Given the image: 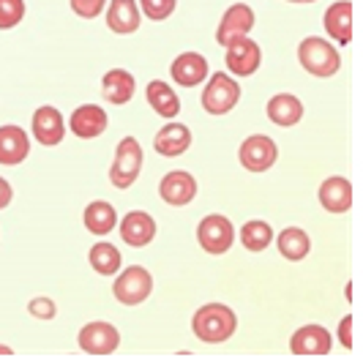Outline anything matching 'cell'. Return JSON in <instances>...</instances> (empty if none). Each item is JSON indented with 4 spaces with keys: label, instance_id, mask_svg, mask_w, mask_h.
I'll use <instances>...</instances> for the list:
<instances>
[{
    "label": "cell",
    "instance_id": "6da1fadb",
    "mask_svg": "<svg viewBox=\"0 0 363 363\" xmlns=\"http://www.w3.org/2000/svg\"><path fill=\"white\" fill-rule=\"evenodd\" d=\"M191 330L205 345H224L235 336L238 317L235 311L224 303H205L191 317Z\"/></svg>",
    "mask_w": 363,
    "mask_h": 363
},
{
    "label": "cell",
    "instance_id": "7a4b0ae2",
    "mask_svg": "<svg viewBox=\"0 0 363 363\" xmlns=\"http://www.w3.org/2000/svg\"><path fill=\"white\" fill-rule=\"evenodd\" d=\"M298 60L301 66L314 77H333L342 69V55L339 50L323 36H306L298 47Z\"/></svg>",
    "mask_w": 363,
    "mask_h": 363
},
{
    "label": "cell",
    "instance_id": "3957f363",
    "mask_svg": "<svg viewBox=\"0 0 363 363\" xmlns=\"http://www.w3.org/2000/svg\"><path fill=\"white\" fill-rule=\"evenodd\" d=\"M143 172V145L137 137H123L115 147V159L109 167V183L115 189H131Z\"/></svg>",
    "mask_w": 363,
    "mask_h": 363
},
{
    "label": "cell",
    "instance_id": "277c9868",
    "mask_svg": "<svg viewBox=\"0 0 363 363\" xmlns=\"http://www.w3.org/2000/svg\"><path fill=\"white\" fill-rule=\"evenodd\" d=\"M153 292V276L143 265H128L126 271H118L115 284H112V295L118 303L123 306H140L145 303Z\"/></svg>",
    "mask_w": 363,
    "mask_h": 363
},
{
    "label": "cell",
    "instance_id": "5b68a950",
    "mask_svg": "<svg viewBox=\"0 0 363 363\" xmlns=\"http://www.w3.org/2000/svg\"><path fill=\"white\" fill-rule=\"evenodd\" d=\"M238 101H240V85L235 77L216 72L208 79L202 91V107L208 115H227L230 109H235Z\"/></svg>",
    "mask_w": 363,
    "mask_h": 363
},
{
    "label": "cell",
    "instance_id": "8992f818",
    "mask_svg": "<svg viewBox=\"0 0 363 363\" xmlns=\"http://www.w3.org/2000/svg\"><path fill=\"white\" fill-rule=\"evenodd\" d=\"M197 240H200V246L208 255H213V257L227 255L230 246L235 243V227H233V221L227 216L211 213V216H205L200 221V227H197Z\"/></svg>",
    "mask_w": 363,
    "mask_h": 363
},
{
    "label": "cell",
    "instance_id": "52a82bcc",
    "mask_svg": "<svg viewBox=\"0 0 363 363\" xmlns=\"http://www.w3.org/2000/svg\"><path fill=\"white\" fill-rule=\"evenodd\" d=\"M238 159L243 164V169H249V172H268L276 159H279V145L273 143L271 137H265V134H252V137H246L243 140V145L238 150Z\"/></svg>",
    "mask_w": 363,
    "mask_h": 363
},
{
    "label": "cell",
    "instance_id": "ba28073f",
    "mask_svg": "<svg viewBox=\"0 0 363 363\" xmlns=\"http://www.w3.org/2000/svg\"><path fill=\"white\" fill-rule=\"evenodd\" d=\"M255 9L249 6V3H233L227 11H224V17L218 22V30H216V44L221 47H227V44H233L238 38H246L252 33V28H255Z\"/></svg>",
    "mask_w": 363,
    "mask_h": 363
},
{
    "label": "cell",
    "instance_id": "9c48e42d",
    "mask_svg": "<svg viewBox=\"0 0 363 363\" xmlns=\"http://www.w3.org/2000/svg\"><path fill=\"white\" fill-rule=\"evenodd\" d=\"M77 345H79L82 352L101 358V355H112L121 347V333H118L115 325L96 320V323H88V325L77 333Z\"/></svg>",
    "mask_w": 363,
    "mask_h": 363
},
{
    "label": "cell",
    "instance_id": "30bf717a",
    "mask_svg": "<svg viewBox=\"0 0 363 363\" xmlns=\"http://www.w3.org/2000/svg\"><path fill=\"white\" fill-rule=\"evenodd\" d=\"M224 63H227V69L235 74V77H252L259 69V63H262V50L249 36L238 38L233 44H227Z\"/></svg>",
    "mask_w": 363,
    "mask_h": 363
},
{
    "label": "cell",
    "instance_id": "8fae6325",
    "mask_svg": "<svg viewBox=\"0 0 363 363\" xmlns=\"http://www.w3.org/2000/svg\"><path fill=\"white\" fill-rule=\"evenodd\" d=\"M30 131H33V137L38 140V145L44 147L60 145L63 137H66V123H63L60 109L50 107V104L38 107L33 112V121H30Z\"/></svg>",
    "mask_w": 363,
    "mask_h": 363
},
{
    "label": "cell",
    "instance_id": "7c38bea8",
    "mask_svg": "<svg viewBox=\"0 0 363 363\" xmlns=\"http://www.w3.org/2000/svg\"><path fill=\"white\" fill-rule=\"evenodd\" d=\"M159 197H162L167 205H175V208H183L189 202H194L197 197V181L191 172L186 169H175V172H167L159 183Z\"/></svg>",
    "mask_w": 363,
    "mask_h": 363
},
{
    "label": "cell",
    "instance_id": "4fadbf2b",
    "mask_svg": "<svg viewBox=\"0 0 363 363\" xmlns=\"http://www.w3.org/2000/svg\"><path fill=\"white\" fill-rule=\"evenodd\" d=\"M333 347V336L323 325H303L290 336L292 355H328Z\"/></svg>",
    "mask_w": 363,
    "mask_h": 363
},
{
    "label": "cell",
    "instance_id": "5bb4252c",
    "mask_svg": "<svg viewBox=\"0 0 363 363\" xmlns=\"http://www.w3.org/2000/svg\"><path fill=\"white\" fill-rule=\"evenodd\" d=\"M169 74L183 88H197V85H202L208 79V60L200 52H183L172 60Z\"/></svg>",
    "mask_w": 363,
    "mask_h": 363
},
{
    "label": "cell",
    "instance_id": "9a60e30c",
    "mask_svg": "<svg viewBox=\"0 0 363 363\" xmlns=\"http://www.w3.org/2000/svg\"><path fill=\"white\" fill-rule=\"evenodd\" d=\"M317 197L328 213H347L352 208V183L345 175H330L323 181Z\"/></svg>",
    "mask_w": 363,
    "mask_h": 363
},
{
    "label": "cell",
    "instance_id": "2e32d148",
    "mask_svg": "<svg viewBox=\"0 0 363 363\" xmlns=\"http://www.w3.org/2000/svg\"><path fill=\"white\" fill-rule=\"evenodd\" d=\"M121 238L126 240L128 246L143 249L147 243H153L156 238V218L145 213V211H131L121 218Z\"/></svg>",
    "mask_w": 363,
    "mask_h": 363
},
{
    "label": "cell",
    "instance_id": "e0dca14e",
    "mask_svg": "<svg viewBox=\"0 0 363 363\" xmlns=\"http://www.w3.org/2000/svg\"><path fill=\"white\" fill-rule=\"evenodd\" d=\"M107 123H109L107 112L99 107V104H82V107H77L72 121H69V126H72V131L79 140H96L99 134L107 131Z\"/></svg>",
    "mask_w": 363,
    "mask_h": 363
},
{
    "label": "cell",
    "instance_id": "ac0fdd59",
    "mask_svg": "<svg viewBox=\"0 0 363 363\" xmlns=\"http://www.w3.org/2000/svg\"><path fill=\"white\" fill-rule=\"evenodd\" d=\"M323 28L336 44L347 47L352 41V3L350 0H336L333 6H328L325 17H323Z\"/></svg>",
    "mask_w": 363,
    "mask_h": 363
},
{
    "label": "cell",
    "instance_id": "d6986e66",
    "mask_svg": "<svg viewBox=\"0 0 363 363\" xmlns=\"http://www.w3.org/2000/svg\"><path fill=\"white\" fill-rule=\"evenodd\" d=\"M30 153V140L25 134V128L14 126H0V164L3 167H17L28 159Z\"/></svg>",
    "mask_w": 363,
    "mask_h": 363
},
{
    "label": "cell",
    "instance_id": "ffe728a7",
    "mask_svg": "<svg viewBox=\"0 0 363 363\" xmlns=\"http://www.w3.org/2000/svg\"><path fill=\"white\" fill-rule=\"evenodd\" d=\"M107 28L118 36H128L140 30V6L137 0H109Z\"/></svg>",
    "mask_w": 363,
    "mask_h": 363
},
{
    "label": "cell",
    "instance_id": "44dd1931",
    "mask_svg": "<svg viewBox=\"0 0 363 363\" xmlns=\"http://www.w3.org/2000/svg\"><path fill=\"white\" fill-rule=\"evenodd\" d=\"M137 91V82H134V74L126 69H109L101 77V96L109 104H126L134 99Z\"/></svg>",
    "mask_w": 363,
    "mask_h": 363
},
{
    "label": "cell",
    "instance_id": "7402d4cb",
    "mask_svg": "<svg viewBox=\"0 0 363 363\" xmlns=\"http://www.w3.org/2000/svg\"><path fill=\"white\" fill-rule=\"evenodd\" d=\"M189 145H191V131H189V126L172 123V121L164 128H159V131H156V140H153L156 153H162L167 159H175V156L186 153Z\"/></svg>",
    "mask_w": 363,
    "mask_h": 363
},
{
    "label": "cell",
    "instance_id": "603a6c76",
    "mask_svg": "<svg viewBox=\"0 0 363 363\" xmlns=\"http://www.w3.org/2000/svg\"><path fill=\"white\" fill-rule=\"evenodd\" d=\"M265 109H268L271 123L284 126V128L301 123V118H303V104H301V99L292 96V93H276Z\"/></svg>",
    "mask_w": 363,
    "mask_h": 363
},
{
    "label": "cell",
    "instance_id": "cb8c5ba5",
    "mask_svg": "<svg viewBox=\"0 0 363 363\" xmlns=\"http://www.w3.org/2000/svg\"><path fill=\"white\" fill-rule=\"evenodd\" d=\"M82 224H85V230H88L91 235H99V238L109 235V233L115 230V224H118L115 205H109V202H104V200L91 202V205L85 208V213H82Z\"/></svg>",
    "mask_w": 363,
    "mask_h": 363
},
{
    "label": "cell",
    "instance_id": "d4e9b609",
    "mask_svg": "<svg viewBox=\"0 0 363 363\" xmlns=\"http://www.w3.org/2000/svg\"><path fill=\"white\" fill-rule=\"evenodd\" d=\"M145 96H147V104L156 109L162 118H167V121L178 118V112H181V99H178V93L172 91L164 79H153V82H147Z\"/></svg>",
    "mask_w": 363,
    "mask_h": 363
},
{
    "label": "cell",
    "instance_id": "484cf974",
    "mask_svg": "<svg viewBox=\"0 0 363 363\" xmlns=\"http://www.w3.org/2000/svg\"><path fill=\"white\" fill-rule=\"evenodd\" d=\"M273 240L279 243L281 257L290 259V262H301V259H306L311 252V240L301 227H287V230H281L279 238H273Z\"/></svg>",
    "mask_w": 363,
    "mask_h": 363
},
{
    "label": "cell",
    "instance_id": "4316f807",
    "mask_svg": "<svg viewBox=\"0 0 363 363\" xmlns=\"http://www.w3.org/2000/svg\"><path fill=\"white\" fill-rule=\"evenodd\" d=\"M88 262H91V268L96 273H101V276H115V273L121 271V252H118V246H112L107 240H99L96 246L91 249V255H88Z\"/></svg>",
    "mask_w": 363,
    "mask_h": 363
},
{
    "label": "cell",
    "instance_id": "83f0119b",
    "mask_svg": "<svg viewBox=\"0 0 363 363\" xmlns=\"http://www.w3.org/2000/svg\"><path fill=\"white\" fill-rule=\"evenodd\" d=\"M240 243L249 249V252H265L273 243V227L262 218H252L240 227Z\"/></svg>",
    "mask_w": 363,
    "mask_h": 363
},
{
    "label": "cell",
    "instance_id": "f1b7e54d",
    "mask_svg": "<svg viewBox=\"0 0 363 363\" xmlns=\"http://www.w3.org/2000/svg\"><path fill=\"white\" fill-rule=\"evenodd\" d=\"M25 19V0H0V30H11Z\"/></svg>",
    "mask_w": 363,
    "mask_h": 363
},
{
    "label": "cell",
    "instance_id": "f546056e",
    "mask_svg": "<svg viewBox=\"0 0 363 363\" xmlns=\"http://www.w3.org/2000/svg\"><path fill=\"white\" fill-rule=\"evenodd\" d=\"M175 6H178V0H140L143 14H145L147 19H153V22L169 19V14L175 11Z\"/></svg>",
    "mask_w": 363,
    "mask_h": 363
},
{
    "label": "cell",
    "instance_id": "4dcf8cb0",
    "mask_svg": "<svg viewBox=\"0 0 363 363\" xmlns=\"http://www.w3.org/2000/svg\"><path fill=\"white\" fill-rule=\"evenodd\" d=\"M109 0H72V11L82 19H96Z\"/></svg>",
    "mask_w": 363,
    "mask_h": 363
},
{
    "label": "cell",
    "instance_id": "1f68e13d",
    "mask_svg": "<svg viewBox=\"0 0 363 363\" xmlns=\"http://www.w3.org/2000/svg\"><path fill=\"white\" fill-rule=\"evenodd\" d=\"M28 311H30L36 320H52L55 314H57V306H55L52 298L38 295V298H33V301L28 303Z\"/></svg>",
    "mask_w": 363,
    "mask_h": 363
},
{
    "label": "cell",
    "instance_id": "d6a6232c",
    "mask_svg": "<svg viewBox=\"0 0 363 363\" xmlns=\"http://www.w3.org/2000/svg\"><path fill=\"white\" fill-rule=\"evenodd\" d=\"M339 342L345 345V350L355 347V342H352V314H347L345 320L339 323Z\"/></svg>",
    "mask_w": 363,
    "mask_h": 363
},
{
    "label": "cell",
    "instance_id": "836d02e7",
    "mask_svg": "<svg viewBox=\"0 0 363 363\" xmlns=\"http://www.w3.org/2000/svg\"><path fill=\"white\" fill-rule=\"evenodd\" d=\"M11 200H14V189H11V183L6 181V178H0V211L9 208Z\"/></svg>",
    "mask_w": 363,
    "mask_h": 363
},
{
    "label": "cell",
    "instance_id": "e575fe53",
    "mask_svg": "<svg viewBox=\"0 0 363 363\" xmlns=\"http://www.w3.org/2000/svg\"><path fill=\"white\" fill-rule=\"evenodd\" d=\"M0 355H6V358H11V355H14V350H11V347H6V345H0Z\"/></svg>",
    "mask_w": 363,
    "mask_h": 363
},
{
    "label": "cell",
    "instance_id": "d590c367",
    "mask_svg": "<svg viewBox=\"0 0 363 363\" xmlns=\"http://www.w3.org/2000/svg\"><path fill=\"white\" fill-rule=\"evenodd\" d=\"M287 3H314V0H287Z\"/></svg>",
    "mask_w": 363,
    "mask_h": 363
}]
</instances>
